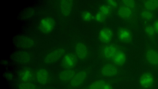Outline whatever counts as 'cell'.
<instances>
[{
    "label": "cell",
    "instance_id": "6da1fadb",
    "mask_svg": "<svg viewBox=\"0 0 158 89\" xmlns=\"http://www.w3.org/2000/svg\"><path fill=\"white\" fill-rule=\"evenodd\" d=\"M14 42L17 47L23 50L32 49L36 44L35 41L33 38L23 35L17 36L15 38Z\"/></svg>",
    "mask_w": 158,
    "mask_h": 89
},
{
    "label": "cell",
    "instance_id": "7a4b0ae2",
    "mask_svg": "<svg viewBox=\"0 0 158 89\" xmlns=\"http://www.w3.org/2000/svg\"><path fill=\"white\" fill-rule=\"evenodd\" d=\"M65 52L63 47L56 48L49 53L45 57L44 61L46 64H50L56 62L63 56Z\"/></svg>",
    "mask_w": 158,
    "mask_h": 89
},
{
    "label": "cell",
    "instance_id": "3957f363",
    "mask_svg": "<svg viewBox=\"0 0 158 89\" xmlns=\"http://www.w3.org/2000/svg\"><path fill=\"white\" fill-rule=\"evenodd\" d=\"M12 57L17 63L25 64L31 61L32 55L30 52L26 50H22L15 52L12 55Z\"/></svg>",
    "mask_w": 158,
    "mask_h": 89
},
{
    "label": "cell",
    "instance_id": "277c9868",
    "mask_svg": "<svg viewBox=\"0 0 158 89\" xmlns=\"http://www.w3.org/2000/svg\"><path fill=\"white\" fill-rule=\"evenodd\" d=\"M55 22L54 19L51 17H44L40 21L38 27L40 31L43 33L48 34L54 29Z\"/></svg>",
    "mask_w": 158,
    "mask_h": 89
},
{
    "label": "cell",
    "instance_id": "5b68a950",
    "mask_svg": "<svg viewBox=\"0 0 158 89\" xmlns=\"http://www.w3.org/2000/svg\"><path fill=\"white\" fill-rule=\"evenodd\" d=\"M140 86L144 89H150L154 86L155 80L154 77L150 73L144 72L141 74L139 78Z\"/></svg>",
    "mask_w": 158,
    "mask_h": 89
},
{
    "label": "cell",
    "instance_id": "8992f818",
    "mask_svg": "<svg viewBox=\"0 0 158 89\" xmlns=\"http://www.w3.org/2000/svg\"><path fill=\"white\" fill-rule=\"evenodd\" d=\"M119 71L118 66L114 63H108L102 67L100 70V73L104 77H111L117 75Z\"/></svg>",
    "mask_w": 158,
    "mask_h": 89
},
{
    "label": "cell",
    "instance_id": "52a82bcc",
    "mask_svg": "<svg viewBox=\"0 0 158 89\" xmlns=\"http://www.w3.org/2000/svg\"><path fill=\"white\" fill-rule=\"evenodd\" d=\"M88 74V71L82 70L76 73L70 80L69 84L72 88H77L82 85L86 80Z\"/></svg>",
    "mask_w": 158,
    "mask_h": 89
},
{
    "label": "cell",
    "instance_id": "ba28073f",
    "mask_svg": "<svg viewBox=\"0 0 158 89\" xmlns=\"http://www.w3.org/2000/svg\"><path fill=\"white\" fill-rule=\"evenodd\" d=\"M119 51L116 45L110 44L104 46L101 51L102 57L106 60L112 59L115 54Z\"/></svg>",
    "mask_w": 158,
    "mask_h": 89
},
{
    "label": "cell",
    "instance_id": "9c48e42d",
    "mask_svg": "<svg viewBox=\"0 0 158 89\" xmlns=\"http://www.w3.org/2000/svg\"><path fill=\"white\" fill-rule=\"evenodd\" d=\"M78 58L75 54L69 53L63 57L61 61L62 67L66 69H71L74 67L77 63Z\"/></svg>",
    "mask_w": 158,
    "mask_h": 89
},
{
    "label": "cell",
    "instance_id": "30bf717a",
    "mask_svg": "<svg viewBox=\"0 0 158 89\" xmlns=\"http://www.w3.org/2000/svg\"><path fill=\"white\" fill-rule=\"evenodd\" d=\"M75 55L78 59L81 60H85L89 54V51L86 45L81 42L77 43L74 47Z\"/></svg>",
    "mask_w": 158,
    "mask_h": 89
},
{
    "label": "cell",
    "instance_id": "8fae6325",
    "mask_svg": "<svg viewBox=\"0 0 158 89\" xmlns=\"http://www.w3.org/2000/svg\"><path fill=\"white\" fill-rule=\"evenodd\" d=\"M117 33L118 39L123 42L129 43L132 40V34L130 31L126 28H119L118 30Z\"/></svg>",
    "mask_w": 158,
    "mask_h": 89
},
{
    "label": "cell",
    "instance_id": "7c38bea8",
    "mask_svg": "<svg viewBox=\"0 0 158 89\" xmlns=\"http://www.w3.org/2000/svg\"><path fill=\"white\" fill-rule=\"evenodd\" d=\"M73 6V2L70 0H62L60 2V9L61 14L65 17L71 13Z\"/></svg>",
    "mask_w": 158,
    "mask_h": 89
},
{
    "label": "cell",
    "instance_id": "4fadbf2b",
    "mask_svg": "<svg viewBox=\"0 0 158 89\" xmlns=\"http://www.w3.org/2000/svg\"><path fill=\"white\" fill-rule=\"evenodd\" d=\"M113 32L108 28H105L101 29L98 34V38L100 41L103 43H107L112 40Z\"/></svg>",
    "mask_w": 158,
    "mask_h": 89
},
{
    "label": "cell",
    "instance_id": "5bb4252c",
    "mask_svg": "<svg viewBox=\"0 0 158 89\" xmlns=\"http://www.w3.org/2000/svg\"><path fill=\"white\" fill-rule=\"evenodd\" d=\"M145 58L147 62L153 66H158V52L156 51L150 49L145 53Z\"/></svg>",
    "mask_w": 158,
    "mask_h": 89
},
{
    "label": "cell",
    "instance_id": "9a60e30c",
    "mask_svg": "<svg viewBox=\"0 0 158 89\" xmlns=\"http://www.w3.org/2000/svg\"><path fill=\"white\" fill-rule=\"evenodd\" d=\"M113 63L118 66L123 65L127 60L125 53L123 51L119 50L114 56L112 59Z\"/></svg>",
    "mask_w": 158,
    "mask_h": 89
},
{
    "label": "cell",
    "instance_id": "2e32d148",
    "mask_svg": "<svg viewBox=\"0 0 158 89\" xmlns=\"http://www.w3.org/2000/svg\"><path fill=\"white\" fill-rule=\"evenodd\" d=\"M36 77L39 83L45 84L47 83L48 80V72L44 69H40L36 72Z\"/></svg>",
    "mask_w": 158,
    "mask_h": 89
},
{
    "label": "cell",
    "instance_id": "e0dca14e",
    "mask_svg": "<svg viewBox=\"0 0 158 89\" xmlns=\"http://www.w3.org/2000/svg\"><path fill=\"white\" fill-rule=\"evenodd\" d=\"M76 74V73L74 70L71 69H66L60 72L59 77L61 81H70Z\"/></svg>",
    "mask_w": 158,
    "mask_h": 89
},
{
    "label": "cell",
    "instance_id": "ac0fdd59",
    "mask_svg": "<svg viewBox=\"0 0 158 89\" xmlns=\"http://www.w3.org/2000/svg\"><path fill=\"white\" fill-rule=\"evenodd\" d=\"M131 9L126 6H122L118 10V14L120 18L126 19L130 17L132 15Z\"/></svg>",
    "mask_w": 158,
    "mask_h": 89
},
{
    "label": "cell",
    "instance_id": "d6986e66",
    "mask_svg": "<svg viewBox=\"0 0 158 89\" xmlns=\"http://www.w3.org/2000/svg\"><path fill=\"white\" fill-rule=\"evenodd\" d=\"M110 82L103 79L98 80L91 83L85 89H102L106 83Z\"/></svg>",
    "mask_w": 158,
    "mask_h": 89
},
{
    "label": "cell",
    "instance_id": "ffe728a7",
    "mask_svg": "<svg viewBox=\"0 0 158 89\" xmlns=\"http://www.w3.org/2000/svg\"><path fill=\"white\" fill-rule=\"evenodd\" d=\"M19 74L21 79L24 82H28L32 79L33 76L32 71L28 68H25L22 70Z\"/></svg>",
    "mask_w": 158,
    "mask_h": 89
},
{
    "label": "cell",
    "instance_id": "44dd1931",
    "mask_svg": "<svg viewBox=\"0 0 158 89\" xmlns=\"http://www.w3.org/2000/svg\"><path fill=\"white\" fill-rule=\"evenodd\" d=\"M144 7L148 10L153 11L158 8V1L150 0L145 1L143 3Z\"/></svg>",
    "mask_w": 158,
    "mask_h": 89
},
{
    "label": "cell",
    "instance_id": "7402d4cb",
    "mask_svg": "<svg viewBox=\"0 0 158 89\" xmlns=\"http://www.w3.org/2000/svg\"><path fill=\"white\" fill-rule=\"evenodd\" d=\"M99 10V11L106 17L110 15L111 13V9L110 7L108 5H102L100 6Z\"/></svg>",
    "mask_w": 158,
    "mask_h": 89
},
{
    "label": "cell",
    "instance_id": "603a6c76",
    "mask_svg": "<svg viewBox=\"0 0 158 89\" xmlns=\"http://www.w3.org/2000/svg\"><path fill=\"white\" fill-rule=\"evenodd\" d=\"M19 89H33L36 88L33 84L29 82H24L20 84L19 86Z\"/></svg>",
    "mask_w": 158,
    "mask_h": 89
},
{
    "label": "cell",
    "instance_id": "cb8c5ba5",
    "mask_svg": "<svg viewBox=\"0 0 158 89\" xmlns=\"http://www.w3.org/2000/svg\"><path fill=\"white\" fill-rule=\"evenodd\" d=\"M81 17L82 19L86 22L89 21L93 18V16L91 13L87 11L82 12Z\"/></svg>",
    "mask_w": 158,
    "mask_h": 89
},
{
    "label": "cell",
    "instance_id": "d4e9b609",
    "mask_svg": "<svg viewBox=\"0 0 158 89\" xmlns=\"http://www.w3.org/2000/svg\"><path fill=\"white\" fill-rule=\"evenodd\" d=\"M141 17L144 19L147 20H150L153 18V14L148 11H143L141 14Z\"/></svg>",
    "mask_w": 158,
    "mask_h": 89
},
{
    "label": "cell",
    "instance_id": "484cf974",
    "mask_svg": "<svg viewBox=\"0 0 158 89\" xmlns=\"http://www.w3.org/2000/svg\"><path fill=\"white\" fill-rule=\"evenodd\" d=\"M146 33L149 36H152L155 33V30L153 27L151 26H146L144 28Z\"/></svg>",
    "mask_w": 158,
    "mask_h": 89
},
{
    "label": "cell",
    "instance_id": "4316f807",
    "mask_svg": "<svg viewBox=\"0 0 158 89\" xmlns=\"http://www.w3.org/2000/svg\"><path fill=\"white\" fill-rule=\"evenodd\" d=\"M106 17L104 15L98 11L96 14L95 18L96 21L98 22L102 23L105 21Z\"/></svg>",
    "mask_w": 158,
    "mask_h": 89
},
{
    "label": "cell",
    "instance_id": "83f0119b",
    "mask_svg": "<svg viewBox=\"0 0 158 89\" xmlns=\"http://www.w3.org/2000/svg\"><path fill=\"white\" fill-rule=\"evenodd\" d=\"M122 2L125 6L130 9L134 8L135 5V2L133 0H123Z\"/></svg>",
    "mask_w": 158,
    "mask_h": 89
},
{
    "label": "cell",
    "instance_id": "f1b7e54d",
    "mask_svg": "<svg viewBox=\"0 0 158 89\" xmlns=\"http://www.w3.org/2000/svg\"><path fill=\"white\" fill-rule=\"evenodd\" d=\"M34 13L35 11L32 9H27L23 14L24 17L25 18H31L34 15Z\"/></svg>",
    "mask_w": 158,
    "mask_h": 89
},
{
    "label": "cell",
    "instance_id": "f546056e",
    "mask_svg": "<svg viewBox=\"0 0 158 89\" xmlns=\"http://www.w3.org/2000/svg\"><path fill=\"white\" fill-rule=\"evenodd\" d=\"M108 4L111 6L113 7H116L118 6L117 2L114 0H108L107 1Z\"/></svg>",
    "mask_w": 158,
    "mask_h": 89
},
{
    "label": "cell",
    "instance_id": "4dcf8cb0",
    "mask_svg": "<svg viewBox=\"0 0 158 89\" xmlns=\"http://www.w3.org/2000/svg\"><path fill=\"white\" fill-rule=\"evenodd\" d=\"M112 81L106 83L102 87V89H113L111 85V82Z\"/></svg>",
    "mask_w": 158,
    "mask_h": 89
},
{
    "label": "cell",
    "instance_id": "1f68e13d",
    "mask_svg": "<svg viewBox=\"0 0 158 89\" xmlns=\"http://www.w3.org/2000/svg\"><path fill=\"white\" fill-rule=\"evenodd\" d=\"M153 28L155 31L158 32V19L154 22Z\"/></svg>",
    "mask_w": 158,
    "mask_h": 89
},
{
    "label": "cell",
    "instance_id": "d6a6232c",
    "mask_svg": "<svg viewBox=\"0 0 158 89\" xmlns=\"http://www.w3.org/2000/svg\"><path fill=\"white\" fill-rule=\"evenodd\" d=\"M6 77L7 78L10 79L12 78V75L10 73H7L6 74Z\"/></svg>",
    "mask_w": 158,
    "mask_h": 89
},
{
    "label": "cell",
    "instance_id": "836d02e7",
    "mask_svg": "<svg viewBox=\"0 0 158 89\" xmlns=\"http://www.w3.org/2000/svg\"><path fill=\"white\" fill-rule=\"evenodd\" d=\"M33 89H39V88H37L36 87L35 88H33Z\"/></svg>",
    "mask_w": 158,
    "mask_h": 89
}]
</instances>
